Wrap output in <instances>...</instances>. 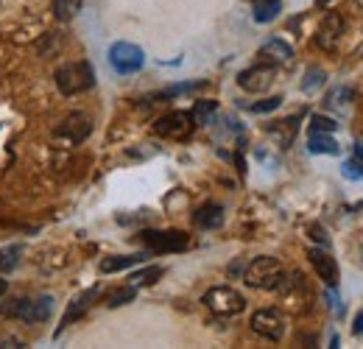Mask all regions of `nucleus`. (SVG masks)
Wrapping results in <instances>:
<instances>
[{
  "instance_id": "nucleus-1",
  "label": "nucleus",
  "mask_w": 363,
  "mask_h": 349,
  "mask_svg": "<svg viewBox=\"0 0 363 349\" xmlns=\"http://www.w3.org/2000/svg\"><path fill=\"white\" fill-rule=\"evenodd\" d=\"M285 274H288V271L282 269V263H280L277 257L263 255V257H254V260L246 263V269H243V283H246L249 288H257V291H277L280 283L285 280Z\"/></svg>"
},
{
  "instance_id": "nucleus-2",
  "label": "nucleus",
  "mask_w": 363,
  "mask_h": 349,
  "mask_svg": "<svg viewBox=\"0 0 363 349\" xmlns=\"http://www.w3.org/2000/svg\"><path fill=\"white\" fill-rule=\"evenodd\" d=\"M56 87L64 95H78L95 87V70L90 62H70L56 70Z\"/></svg>"
},
{
  "instance_id": "nucleus-3",
  "label": "nucleus",
  "mask_w": 363,
  "mask_h": 349,
  "mask_svg": "<svg viewBox=\"0 0 363 349\" xmlns=\"http://www.w3.org/2000/svg\"><path fill=\"white\" fill-rule=\"evenodd\" d=\"M3 316H14L25 325H39V322H48L50 313H53V299L48 294L42 297H25V299H14L11 305L0 308Z\"/></svg>"
},
{
  "instance_id": "nucleus-4",
  "label": "nucleus",
  "mask_w": 363,
  "mask_h": 349,
  "mask_svg": "<svg viewBox=\"0 0 363 349\" xmlns=\"http://www.w3.org/2000/svg\"><path fill=\"white\" fill-rule=\"evenodd\" d=\"M140 243L154 255H174L190 246V235L182 229H143Z\"/></svg>"
},
{
  "instance_id": "nucleus-5",
  "label": "nucleus",
  "mask_w": 363,
  "mask_h": 349,
  "mask_svg": "<svg viewBox=\"0 0 363 349\" xmlns=\"http://www.w3.org/2000/svg\"><path fill=\"white\" fill-rule=\"evenodd\" d=\"M201 302H204V308L212 311L215 316H238V313L246 311L243 294H238V291L229 288V285H215V288H210V291L201 297Z\"/></svg>"
},
{
  "instance_id": "nucleus-6",
  "label": "nucleus",
  "mask_w": 363,
  "mask_h": 349,
  "mask_svg": "<svg viewBox=\"0 0 363 349\" xmlns=\"http://www.w3.org/2000/svg\"><path fill=\"white\" fill-rule=\"evenodd\" d=\"M109 64H112L115 73L132 76V73H137V70L146 64V53H143V48L135 45V42H115V45L109 48Z\"/></svg>"
},
{
  "instance_id": "nucleus-7",
  "label": "nucleus",
  "mask_w": 363,
  "mask_h": 349,
  "mask_svg": "<svg viewBox=\"0 0 363 349\" xmlns=\"http://www.w3.org/2000/svg\"><path fill=\"white\" fill-rule=\"evenodd\" d=\"M90 131H93V120H90L84 112H70V115L56 126L53 137H56V140H62V143L70 148V145L84 143V140L90 137Z\"/></svg>"
},
{
  "instance_id": "nucleus-8",
  "label": "nucleus",
  "mask_w": 363,
  "mask_h": 349,
  "mask_svg": "<svg viewBox=\"0 0 363 349\" xmlns=\"http://www.w3.org/2000/svg\"><path fill=\"white\" fill-rule=\"evenodd\" d=\"M252 330L266 341H282L285 339V316L277 308H263L252 313Z\"/></svg>"
},
{
  "instance_id": "nucleus-9",
  "label": "nucleus",
  "mask_w": 363,
  "mask_h": 349,
  "mask_svg": "<svg viewBox=\"0 0 363 349\" xmlns=\"http://www.w3.org/2000/svg\"><path fill=\"white\" fill-rule=\"evenodd\" d=\"M193 129H196V120H193V115L184 112V109L168 112V115H163V117L154 123V131H157L160 137H168V140H187V137L193 134Z\"/></svg>"
},
{
  "instance_id": "nucleus-10",
  "label": "nucleus",
  "mask_w": 363,
  "mask_h": 349,
  "mask_svg": "<svg viewBox=\"0 0 363 349\" xmlns=\"http://www.w3.org/2000/svg\"><path fill=\"white\" fill-rule=\"evenodd\" d=\"M274 76H277V64H254L238 76V84L246 92H266L274 84Z\"/></svg>"
},
{
  "instance_id": "nucleus-11",
  "label": "nucleus",
  "mask_w": 363,
  "mask_h": 349,
  "mask_svg": "<svg viewBox=\"0 0 363 349\" xmlns=\"http://www.w3.org/2000/svg\"><path fill=\"white\" fill-rule=\"evenodd\" d=\"M344 36V17L336 14V11H327L316 28V45L322 50H336L338 39Z\"/></svg>"
},
{
  "instance_id": "nucleus-12",
  "label": "nucleus",
  "mask_w": 363,
  "mask_h": 349,
  "mask_svg": "<svg viewBox=\"0 0 363 349\" xmlns=\"http://www.w3.org/2000/svg\"><path fill=\"white\" fill-rule=\"evenodd\" d=\"M308 260H310V266L316 269L319 280H324V285H330V288H338L341 271H338V263H336V257H333L327 249H310V252H308Z\"/></svg>"
},
{
  "instance_id": "nucleus-13",
  "label": "nucleus",
  "mask_w": 363,
  "mask_h": 349,
  "mask_svg": "<svg viewBox=\"0 0 363 349\" xmlns=\"http://www.w3.org/2000/svg\"><path fill=\"white\" fill-rule=\"evenodd\" d=\"M98 299V288H90V291H84V294H78L70 305H67V311H64V316H62V325L56 327V336H62V330L64 327H70L76 319H81L87 311H90V305Z\"/></svg>"
},
{
  "instance_id": "nucleus-14",
  "label": "nucleus",
  "mask_w": 363,
  "mask_h": 349,
  "mask_svg": "<svg viewBox=\"0 0 363 349\" xmlns=\"http://www.w3.org/2000/svg\"><path fill=\"white\" fill-rule=\"evenodd\" d=\"M260 56H263L268 64H291V62H294V48H291L285 39L271 36V39L263 42Z\"/></svg>"
},
{
  "instance_id": "nucleus-15",
  "label": "nucleus",
  "mask_w": 363,
  "mask_h": 349,
  "mask_svg": "<svg viewBox=\"0 0 363 349\" xmlns=\"http://www.w3.org/2000/svg\"><path fill=\"white\" fill-rule=\"evenodd\" d=\"M193 224H196L198 229H218V227L224 224V207L215 204V201L201 204V207L196 210V215H193Z\"/></svg>"
},
{
  "instance_id": "nucleus-16",
  "label": "nucleus",
  "mask_w": 363,
  "mask_h": 349,
  "mask_svg": "<svg viewBox=\"0 0 363 349\" xmlns=\"http://www.w3.org/2000/svg\"><path fill=\"white\" fill-rule=\"evenodd\" d=\"M296 129H299V115L296 117H288V120H277V123H268V134L280 143V148H288L296 137Z\"/></svg>"
},
{
  "instance_id": "nucleus-17",
  "label": "nucleus",
  "mask_w": 363,
  "mask_h": 349,
  "mask_svg": "<svg viewBox=\"0 0 363 349\" xmlns=\"http://www.w3.org/2000/svg\"><path fill=\"white\" fill-rule=\"evenodd\" d=\"M308 151H310V154H330V157H336V154L341 151V145L336 143V137H333L330 131H310V137H308Z\"/></svg>"
},
{
  "instance_id": "nucleus-18",
  "label": "nucleus",
  "mask_w": 363,
  "mask_h": 349,
  "mask_svg": "<svg viewBox=\"0 0 363 349\" xmlns=\"http://www.w3.org/2000/svg\"><path fill=\"white\" fill-rule=\"evenodd\" d=\"M143 260H149V255H115V257L101 260V274H118V271H126Z\"/></svg>"
},
{
  "instance_id": "nucleus-19",
  "label": "nucleus",
  "mask_w": 363,
  "mask_h": 349,
  "mask_svg": "<svg viewBox=\"0 0 363 349\" xmlns=\"http://www.w3.org/2000/svg\"><path fill=\"white\" fill-rule=\"evenodd\" d=\"M282 11V0H252V17L254 22H271Z\"/></svg>"
},
{
  "instance_id": "nucleus-20",
  "label": "nucleus",
  "mask_w": 363,
  "mask_h": 349,
  "mask_svg": "<svg viewBox=\"0 0 363 349\" xmlns=\"http://www.w3.org/2000/svg\"><path fill=\"white\" fill-rule=\"evenodd\" d=\"M355 92L350 87H333L324 98V106L327 109H338V112H350V104H352Z\"/></svg>"
},
{
  "instance_id": "nucleus-21",
  "label": "nucleus",
  "mask_w": 363,
  "mask_h": 349,
  "mask_svg": "<svg viewBox=\"0 0 363 349\" xmlns=\"http://www.w3.org/2000/svg\"><path fill=\"white\" fill-rule=\"evenodd\" d=\"M215 112H218V104H215V101H198L190 115H193L196 126H210L212 117H215Z\"/></svg>"
},
{
  "instance_id": "nucleus-22",
  "label": "nucleus",
  "mask_w": 363,
  "mask_h": 349,
  "mask_svg": "<svg viewBox=\"0 0 363 349\" xmlns=\"http://www.w3.org/2000/svg\"><path fill=\"white\" fill-rule=\"evenodd\" d=\"M81 3H84V0H53V14H56V20L70 22V20L81 11Z\"/></svg>"
},
{
  "instance_id": "nucleus-23",
  "label": "nucleus",
  "mask_w": 363,
  "mask_h": 349,
  "mask_svg": "<svg viewBox=\"0 0 363 349\" xmlns=\"http://www.w3.org/2000/svg\"><path fill=\"white\" fill-rule=\"evenodd\" d=\"M163 266H149V269H143V271H137V274H132V280H129V285H154L160 277H163Z\"/></svg>"
},
{
  "instance_id": "nucleus-24",
  "label": "nucleus",
  "mask_w": 363,
  "mask_h": 349,
  "mask_svg": "<svg viewBox=\"0 0 363 349\" xmlns=\"http://www.w3.org/2000/svg\"><path fill=\"white\" fill-rule=\"evenodd\" d=\"M135 297H137L135 285L118 288V291H112V294L107 297V308H121V305H129V302H135Z\"/></svg>"
},
{
  "instance_id": "nucleus-25",
  "label": "nucleus",
  "mask_w": 363,
  "mask_h": 349,
  "mask_svg": "<svg viewBox=\"0 0 363 349\" xmlns=\"http://www.w3.org/2000/svg\"><path fill=\"white\" fill-rule=\"evenodd\" d=\"M327 81V73L322 70V67H310L308 73H305V81H302V90L305 92H316L322 84Z\"/></svg>"
},
{
  "instance_id": "nucleus-26",
  "label": "nucleus",
  "mask_w": 363,
  "mask_h": 349,
  "mask_svg": "<svg viewBox=\"0 0 363 349\" xmlns=\"http://www.w3.org/2000/svg\"><path fill=\"white\" fill-rule=\"evenodd\" d=\"M280 106H282V95H271V98H266V101L249 104V112H254V115H268V112H274V109H280Z\"/></svg>"
},
{
  "instance_id": "nucleus-27",
  "label": "nucleus",
  "mask_w": 363,
  "mask_h": 349,
  "mask_svg": "<svg viewBox=\"0 0 363 349\" xmlns=\"http://www.w3.org/2000/svg\"><path fill=\"white\" fill-rule=\"evenodd\" d=\"M20 255H22V246H6L0 252V271H8L20 263Z\"/></svg>"
},
{
  "instance_id": "nucleus-28",
  "label": "nucleus",
  "mask_w": 363,
  "mask_h": 349,
  "mask_svg": "<svg viewBox=\"0 0 363 349\" xmlns=\"http://www.w3.org/2000/svg\"><path fill=\"white\" fill-rule=\"evenodd\" d=\"M338 129V123H336V117H327V115H310V131H336Z\"/></svg>"
},
{
  "instance_id": "nucleus-29",
  "label": "nucleus",
  "mask_w": 363,
  "mask_h": 349,
  "mask_svg": "<svg viewBox=\"0 0 363 349\" xmlns=\"http://www.w3.org/2000/svg\"><path fill=\"white\" fill-rule=\"evenodd\" d=\"M341 173H344V179H352V182H358V179H363V162L361 159H347L344 165H341Z\"/></svg>"
},
{
  "instance_id": "nucleus-30",
  "label": "nucleus",
  "mask_w": 363,
  "mask_h": 349,
  "mask_svg": "<svg viewBox=\"0 0 363 349\" xmlns=\"http://www.w3.org/2000/svg\"><path fill=\"white\" fill-rule=\"evenodd\" d=\"M310 232H313V238H316V241H319L322 246H330V238L324 235V229H322L319 224H313V227H310Z\"/></svg>"
},
{
  "instance_id": "nucleus-31",
  "label": "nucleus",
  "mask_w": 363,
  "mask_h": 349,
  "mask_svg": "<svg viewBox=\"0 0 363 349\" xmlns=\"http://www.w3.org/2000/svg\"><path fill=\"white\" fill-rule=\"evenodd\" d=\"M352 333H355V336H363V313H358V316H355V325H352Z\"/></svg>"
},
{
  "instance_id": "nucleus-32",
  "label": "nucleus",
  "mask_w": 363,
  "mask_h": 349,
  "mask_svg": "<svg viewBox=\"0 0 363 349\" xmlns=\"http://www.w3.org/2000/svg\"><path fill=\"white\" fill-rule=\"evenodd\" d=\"M352 157H355V159H361V162H363V145H355V148H352Z\"/></svg>"
},
{
  "instance_id": "nucleus-33",
  "label": "nucleus",
  "mask_w": 363,
  "mask_h": 349,
  "mask_svg": "<svg viewBox=\"0 0 363 349\" xmlns=\"http://www.w3.org/2000/svg\"><path fill=\"white\" fill-rule=\"evenodd\" d=\"M6 291H8V283H6V280H0V297H3Z\"/></svg>"
},
{
  "instance_id": "nucleus-34",
  "label": "nucleus",
  "mask_w": 363,
  "mask_h": 349,
  "mask_svg": "<svg viewBox=\"0 0 363 349\" xmlns=\"http://www.w3.org/2000/svg\"><path fill=\"white\" fill-rule=\"evenodd\" d=\"M330 3H333V0H316V6H319V8H324V6H330Z\"/></svg>"
},
{
  "instance_id": "nucleus-35",
  "label": "nucleus",
  "mask_w": 363,
  "mask_h": 349,
  "mask_svg": "<svg viewBox=\"0 0 363 349\" xmlns=\"http://www.w3.org/2000/svg\"><path fill=\"white\" fill-rule=\"evenodd\" d=\"M355 3H358V6H361V8H363V0H355Z\"/></svg>"
}]
</instances>
